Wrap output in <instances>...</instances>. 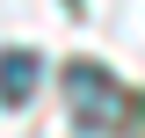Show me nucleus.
I'll use <instances>...</instances> for the list:
<instances>
[{"label":"nucleus","mask_w":145,"mask_h":138,"mask_svg":"<svg viewBox=\"0 0 145 138\" xmlns=\"http://www.w3.org/2000/svg\"><path fill=\"white\" fill-rule=\"evenodd\" d=\"M65 95H72V109H80V124H116L123 116V87L109 80L102 66H65Z\"/></svg>","instance_id":"f257e3e1"},{"label":"nucleus","mask_w":145,"mask_h":138,"mask_svg":"<svg viewBox=\"0 0 145 138\" xmlns=\"http://www.w3.org/2000/svg\"><path fill=\"white\" fill-rule=\"evenodd\" d=\"M36 80H44L36 51H0V102H29Z\"/></svg>","instance_id":"f03ea898"}]
</instances>
